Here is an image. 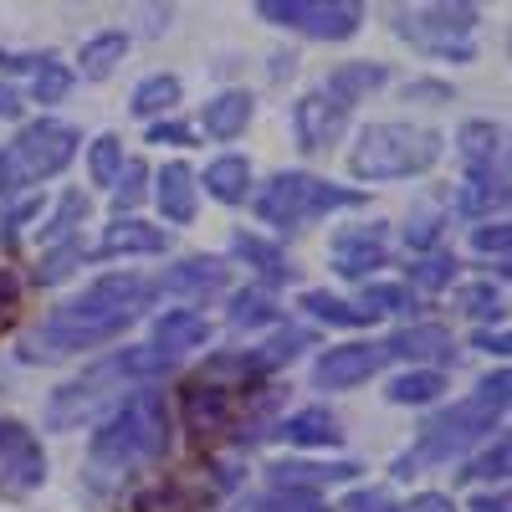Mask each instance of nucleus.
<instances>
[{
	"label": "nucleus",
	"mask_w": 512,
	"mask_h": 512,
	"mask_svg": "<svg viewBox=\"0 0 512 512\" xmlns=\"http://www.w3.org/2000/svg\"><path fill=\"white\" fill-rule=\"evenodd\" d=\"M154 297V282L139 272H108L98 277L82 297L62 303L57 313H47L21 344V359L47 364V359H67L77 349H98L108 338H118L128 323L144 313V303Z\"/></svg>",
	"instance_id": "obj_1"
},
{
	"label": "nucleus",
	"mask_w": 512,
	"mask_h": 512,
	"mask_svg": "<svg viewBox=\"0 0 512 512\" xmlns=\"http://www.w3.org/2000/svg\"><path fill=\"white\" fill-rule=\"evenodd\" d=\"M169 369H175V359L159 354L154 344L118 349V354H108L103 364H93L88 374H77L72 384L52 390V400H47V425H52V431L88 425L98 410H113V405L128 395V384H134V390H144L149 379H164Z\"/></svg>",
	"instance_id": "obj_2"
},
{
	"label": "nucleus",
	"mask_w": 512,
	"mask_h": 512,
	"mask_svg": "<svg viewBox=\"0 0 512 512\" xmlns=\"http://www.w3.org/2000/svg\"><path fill=\"white\" fill-rule=\"evenodd\" d=\"M507 390H512V379H507V369H497L466 400H456L451 410L431 415V420L420 425V441L395 461V477H415L420 466H446L451 456H461L472 441H482L492 425H502V415H507Z\"/></svg>",
	"instance_id": "obj_3"
},
{
	"label": "nucleus",
	"mask_w": 512,
	"mask_h": 512,
	"mask_svg": "<svg viewBox=\"0 0 512 512\" xmlns=\"http://www.w3.org/2000/svg\"><path fill=\"white\" fill-rule=\"evenodd\" d=\"M169 451V405L164 390H128L93 431V472L98 477H118V472H134V466L154 461Z\"/></svg>",
	"instance_id": "obj_4"
},
{
	"label": "nucleus",
	"mask_w": 512,
	"mask_h": 512,
	"mask_svg": "<svg viewBox=\"0 0 512 512\" xmlns=\"http://www.w3.org/2000/svg\"><path fill=\"white\" fill-rule=\"evenodd\" d=\"M446 139L436 128H420V123H369L354 154H349V169L354 180H369V185H384V180H410V175H425L436 159H441Z\"/></svg>",
	"instance_id": "obj_5"
},
{
	"label": "nucleus",
	"mask_w": 512,
	"mask_h": 512,
	"mask_svg": "<svg viewBox=\"0 0 512 512\" xmlns=\"http://www.w3.org/2000/svg\"><path fill=\"white\" fill-rule=\"evenodd\" d=\"M77 144H82V134L62 118L26 123L21 134L0 149V200H11V195H21L41 180L62 175V169L72 164V154H77Z\"/></svg>",
	"instance_id": "obj_6"
},
{
	"label": "nucleus",
	"mask_w": 512,
	"mask_h": 512,
	"mask_svg": "<svg viewBox=\"0 0 512 512\" xmlns=\"http://www.w3.org/2000/svg\"><path fill=\"white\" fill-rule=\"evenodd\" d=\"M359 200H364L359 190H338L318 175H303V169H282V175H272L262 190H256V216H262L267 226H277V231H292L303 221L328 216V210H354Z\"/></svg>",
	"instance_id": "obj_7"
},
{
	"label": "nucleus",
	"mask_w": 512,
	"mask_h": 512,
	"mask_svg": "<svg viewBox=\"0 0 512 512\" xmlns=\"http://www.w3.org/2000/svg\"><path fill=\"white\" fill-rule=\"evenodd\" d=\"M472 31H477V6H420L395 16L400 41L451 62H472Z\"/></svg>",
	"instance_id": "obj_8"
},
{
	"label": "nucleus",
	"mask_w": 512,
	"mask_h": 512,
	"mask_svg": "<svg viewBox=\"0 0 512 512\" xmlns=\"http://www.w3.org/2000/svg\"><path fill=\"white\" fill-rule=\"evenodd\" d=\"M256 16L272 26H292L313 41H349L364 26V6L354 0H262Z\"/></svg>",
	"instance_id": "obj_9"
},
{
	"label": "nucleus",
	"mask_w": 512,
	"mask_h": 512,
	"mask_svg": "<svg viewBox=\"0 0 512 512\" xmlns=\"http://www.w3.org/2000/svg\"><path fill=\"white\" fill-rule=\"evenodd\" d=\"M47 482V451L21 420H0V492L26 497Z\"/></svg>",
	"instance_id": "obj_10"
},
{
	"label": "nucleus",
	"mask_w": 512,
	"mask_h": 512,
	"mask_svg": "<svg viewBox=\"0 0 512 512\" xmlns=\"http://www.w3.org/2000/svg\"><path fill=\"white\" fill-rule=\"evenodd\" d=\"M292 128H297V144H303V149H328V144H338V134L349 128V108L338 103L333 93L313 88V93L297 98Z\"/></svg>",
	"instance_id": "obj_11"
},
{
	"label": "nucleus",
	"mask_w": 512,
	"mask_h": 512,
	"mask_svg": "<svg viewBox=\"0 0 512 512\" xmlns=\"http://www.w3.org/2000/svg\"><path fill=\"white\" fill-rule=\"evenodd\" d=\"M379 369H384V344H338L318 359L313 379L323 390H354V384L374 379Z\"/></svg>",
	"instance_id": "obj_12"
},
{
	"label": "nucleus",
	"mask_w": 512,
	"mask_h": 512,
	"mask_svg": "<svg viewBox=\"0 0 512 512\" xmlns=\"http://www.w3.org/2000/svg\"><path fill=\"white\" fill-rule=\"evenodd\" d=\"M226 282H231V267L221 262V256H185L180 267H169L159 277V292L185 297V303H205V297L226 292Z\"/></svg>",
	"instance_id": "obj_13"
},
{
	"label": "nucleus",
	"mask_w": 512,
	"mask_h": 512,
	"mask_svg": "<svg viewBox=\"0 0 512 512\" xmlns=\"http://www.w3.org/2000/svg\"><path fill=\"white\" fill-rule=\"evenodd\" d=\"M180 415H185L190 431L205 441V436H216V431H226V425H231V415H236V395L226 390V384L195 379V384H185V395H180Z\"/></svg>",
	"instance_id": "obj_14"
},
{
	"label": "nucleus",
	"mask_w": 512,
	"mask_h": 512,
	"mask_svg": "<svg viewBox=\"0 0 512 512\" xmlns=\"http://www.w3.org/2000/svg\"><path fill=\"white\" fill-rule=\"evenodd\" d=\"M384 256H390L384 226H349L333 236V272L338 277H369L374 267H384Z\"/></svg>",
	"instance_id": "obj_15"
},
{
	"label": "nucleus",
	"mask_w": 512,
	"mask_h": 512,
	"mask_svg": "<svg viewBox=\"0 0 512 512\" xmlns=\"http://www.w3.org/2000/svg\"><path fill=\"white\" fill-rule=\"evenodd\" d=\"M507 205V159H492V164H472L466 180L456 190V210L461 216H492V210Z\"/></svg>",
	"instance_id": "obj_16"
},
{
	"label": "nucleus",
	"mask_w": 512,
	"mask_h": 512,
	"mask_svg": "<svg viewBox=\"0 0 512 512\" xmlns=\"http://www.w3.org/2000/svg\"><path fill=\"white\" fill-rule=\"evenodd\" d=\"M149 344L159 354H169V359H180V354L210 344V318L195 313V308H169V313L154 318V338H149Z\"/></svg>",
	"instance_id": "obj_17"
},
{
	"label": "nucleus",
	"mask_w": 512,
	"mask_h": 512,
	"mask_svg": "<svg viewBox=\"0 0 512 512\" xmlns=\"http://www.w3.org/2000/svg\"><path fill=\"white\" fill-rule=\"evenodd\" d=\"M451 333L441 323H410L400 328L395 338H384V359H410V364H436V359H451Z\"/></svg>",
	"instance_id": "obj_18"
},
{
	"label": "nucleus",
	"mask_w": 512,
	"mask_h": 512,
	"mask_svg": "<svg viewBox=\"0 0 512 512\" xmlns=\"http://www.w3.org/2000/svg\"><path fill=\"white\" fill-rule=\"evenodd\" d=\"M154 251H164V231L149 221H134V216H118L103 231V241L93 246L98 262H113V256H154Z\"/></svg>",
	"instance_id": "obj_19"
},
{
	"label": "nucleus",
	"mask_w": 512,
	"mask_h": 512,
	"mask_svg": "<svg viewBox=\"0 0 512 512\" xmlns=\"http://www.w3.org/2000/svg\"><path fill=\"white\" fill-rule=\"evenodd\" d=\"M154 200L164 210V221L169 226H190L195 221V169L190 164H164L159 169V180H154Z\"/></svg>",
	"instance_id": "obj_20"
},
{
	"label": "nucleus",
	"mask_w": 512,
	"mask_h": 512,
	"mask_svg": "<svg viewBox=\"0 0 512 512\" xmlns=\"http://www.w3.org/2000/svg\"><path fill=\"white\" fill-rule=\"evenodd\" d=\"M354 472H359L354 461H328V466H318V461H277L272 487L277 492H318V487H333V482H349Z\"/></svg>",
	"instance_id": "obj_21"
},
{
	"label": "nucleus",
	"mask_w": 512,
	"mask_h": 512,
	"mask_svg": "<svg viewBox=\"0 0 512 512\" xmlns=\"http://www.w3.org/2000/svg\"><path fill=\"white\" fill-rule=\"evenodd\" d=\"M277 436L287 441V446H303V451H318V446H338V420L328 415V410H297V415H287L282 425H277Z\"/></svg>",
	"instance_id": "obj_22"
},
{
	"label": "nucleus",
	"mask_w": 512,
	"mask_h": 512,
	"mask_svg": "<svg viewBox=\"0 0 512 512\" xmlns=\"http://www.w3.org/2000/svg\"><path fill=\"white\" fill-rule=\"evenodd\" d=\"M384 82H390V72H384L379 62H344V67L323 82V93H333L344 108H354L359 98H369L374 88H384Z\"/></svg>",
	"instance_id": "obj_23"
},
{
	"label": "nucleus",
	"mask_w": 512,
	"mask_h": 512,
	"mask_svg": "<svg viewBox=\"0 0 512 512\" xmlns=\"http://www.w3.org/2000/svg\"><path fill=\"white\" fill-rule=\"evenodd\" d=\"M246 123H251V93H221L200 113V128L210 139H236V134H246Z\"/></svg>",
	"instance_id": "obj_24"
},
{
	"label": "nucleus",
	"mask_w": 512,
	"mask_h": 512,
	"mask_svg": "<svg viewBox=\"0 0 512 512\" xmlns=\"http://www.w3.org/2000/svg\"><path fill=\"white\" fill-rule=\"evenodd\" d=\"M246 190H251V164L241 154H221L205 169V195H216L221 205H241Z\"/></svg>",
	"instance_id": "obj_25"
},
{
	"label": "nucleus",
	"mask_w": 512,
	"mask_h": 512,
	"mask_svg": "<svg viewBox=\"0 0 512 512\" xmlns=\"http://www.w3.org/2000/svg\"><path fill=\"white\" fill-rule=\"evenodd\" d=\"M313 344V338H308V328H277L272 338H267V344L262 349H251L241 364L251 369V374H267V369H282V364H292L297 354H303Z\"/></svg>",
	"instance_id": "obj_26"
},
{
	"label": "nucleus",
	"mask_w": 512,
	"mask_h": 512,
	"mask_svg": "<svg viewBox=\"0 0 512 512\" xmlns=\"http://www.w3.org/2000/svg\"><path fill=\"white\" fill-rule=\"evenodd\" d=\"M16 67L31 72V98L36 103H62L72 93V72L57 57H16Z\"/></svg>",
	"instance_id": "obj_27"
},
{
	"label": "nucleus",
	"mask_w": 512,
	"mask_h": 512,
	"mask_svg": "<svg viewBox=\"0 0 512 512\" xmlns=\"http://www.w3.org/2000/svg\"><path fill=\"white\" fill-rule=\"evenodd\" d=\"M318 323H333V328H364V323H374V313L369 308H359V303H344V297H333V292H323V287H313V292H303L297 297Z\"/></svg>",
	"instance_id": "obj_28"
},
{
	"label": "nucleus",
	"mask_w": 512,
	"mask_h": 512,
	"mask_svg": "<svg viewBox=\"0 0 512 512\" xmlns=\"http://www.w3.org/2000/svg\"><path fill=\"white\" fill-rule=\"evenodd\" d=\"M456 149L466 154V169H472V164H492V159H507V154H502V128H497V123H487V118L461 123Z\"/></svg>",
	"instance_id": "obj_29"
},
{
	"label": "nucleus",
	"mask_w": 512,
	"mask_h": 512,
	"mask_svg": "<svg viewBox=\"0 0 512 512\" xmlns=\"http://www.w3.org/2000/svg\"><path fill=\"white\" fill-rule=\"evenodd\" d=\"M123 52H128V36H123V31H103V36H93V41H82V77L103 82V77L123 62Z\"/></svg>",
	"instance_id": "obj_30"
},
{
	"label": "nucleus",
	"mask_w": 512,
	"mask_h": 512,
	"mask_svg": "<svg viewBox=\"0 0 512 512\" xmlns=\"http://www.w3.org/2000/svg\"><path fill=\"white\" fill-rule=\"evenodd\" d=\"M446 390V374L441 369H405L400 379H390V400L395 405H431Z\"/></svg>",
	"instance_id": "obj_31"
},
{
	"label": "nucleus",
	"mask_w": 512,
	"mask_h": 512,
	"mask_svg": "<svg viewBox=\"0 0 512 512\" xmlns=\"http://www.w3.org/2000/svg\"><path fill=\"white\" fill-rule=\"evenodd\" d=\"M180 103V77H169V72H154V77H144L139 88H134V108L139 118H159V113H169Z\"/></svg>",
	"instance_id": "obj_32"
},
{
	"label": "nucleus",
	"mask_w": 512,
	"mask_h": 512,
	"mask_svg": "<svg viewBox=\"0 0 512 512\" xmlns=\"http://www.w3.org/2000/svg\"><path fill=\"white\" fill-rule=\"evenodd\" d=\"M456 267H461V262H456L451 251H431V256H420V262H410V282H405V287H410V292H415V287H420V292H446V287L456 282Z\"/></svg>",
	"instance_id": "obj_33"
},
{
	"label": "nucleus",
	"mask_w": 512,
	"mask_h": 512,
	"mask_svg": "<svg viewBox=\"0 0 512 512\" xmlns=\"http://www.w3.org/2000/svg\"><path fill=\"white\" fill-rule=\"evenodd\" d=\"M359 308H369L374 318L379 313H415V292L405 287V282H364V303Z\"/></svg>",
	"instance_id": "obj_34"
},
{
	"label": "nucleus",
	"mask_w": 512,
	"mask_h": 512,
	"mask_svg": "<svg viewBox=\"0 0 512 512\" xmlns=\"http://www.w3.org/2000/svg\"><path fill=\"white\" fill-rule=\"evenodd\" d=\"M231 328H262V323H277V308H272V297L262 287H246L231 297Z\"/></svg>",
	"instance_id": "obj_35"
},
{
	"label": "nucleus",
	"mask_w": 512,
	"mask_h": 512,
	"mask_svg": "<svg viewBox=\"0 0 512 512\" xmlns=\"http://www.w3.org/2000/svg\"><path fill=\"white\" fill-rule=\"evenodd\" d=\"M236 256L256 262V272H262L267 282H287V277H292V267L282 262V251H277V246H267L262 236H246V231H241V236H236Z\"/></svg>",
	"instance_id": "obj_36"
},
{
	"label": "nucleus",
	"mask_w": 512,
	"mask_h": 512,
	"mask_svg": "<svg viewBox=\"0 0 512 512\" xmlns=\"http://www.w3.org/2000/svg\"><path fill=\"white\" fill-rule=\"evenodd\" d=\"M144 180H149V169H144L139 159H123L118 180H113V210H118V216H123V210H134V205L144 200Z\"/></svg>",
	"instance_id": "obj_37"
},
{
	"label": "nucleus",
	"mask_w": 512,
	"mask_h": 512,
	"mask_svg": "<svg viewBox=\"0 0 512 512\" xmlns=\"http://www.w3.org/2000/svg\"><path fill=\"white\" fill-rule=\"evenodd\" d=\"M88 169H93V180H98V185H113V180H118V169H123V139H118V134L93 139Z\"/></svg>",
	"instance_id": "obj_38"
},
{
	"label": "nucleus",
	"mask_w": 512,
	"mask_h": 512,
	"mask_svg": "<svg viewBox=\"0 0 512 512\" xmlns=\"http://www.w3.org/2000/svg\"><path fill=\"white\" fill-rule=\"evenodd\" d=\"M507 461H512V446L497 436V441H492V446L472 461V466H466L461 477H472V482H502V477H507Z\"/></svg>",
	"instance_id": "obj_39"
},
{
	"label": "nucleus",
	"mask_w": 512,
	"mask_h": 512,
	"mask_svg": "<svg viewBox=\"0 0 512 512\" xmlns=\"http://www.w3.org/2000/svg\"><path fill=\"white\" fill-rule=\"evenodd\" d=\"M461 308L472 313V318H502V287H492V282L461 287Z\"/></svg>",
	"instance_id": "obj_40"
},
{
	"label": "nucleus",
	"mask_w": 512,
	"mask_h": 512,
	"mask_svg": "<svg viewBox=\"0 0 512 512\" xmlns=\"http://www.w3.org/2000/svg\"><path fill=\"white\" fill-rule=\"evenodd\" d=\"M82 221H88V195H67L62 200V210H57V216H52V231H47V241H72V231L82 226Z\"/></svg>",
	"instance_id": "obj_41"
},
{
	"label": "nucleus",
	"mask_w": 512,
	"mask_h": 512,
	"mask_svg": "<svg viewBox=\"0 0 512 512\" xmlns=\"http://www.w3.org/2000/svg\"><path fill=\"white\" fill-rule=\"evenodd\" d=\"M262 512H328V502L318 492H277L272 487V497L262 502Z\"/></svg>",
	"instance_id": "obj_42"
},
{
	"label": "nucleus",
	"mask_w": 512,
	"mask_h": 512,
	"mask_svg": "<svg viewBox=\"0 0 512 512\" xmlns=\"http://www.w3.org/2000/svg\"><path fill=\"white\" fill-rule=\"evenodd\" d=\"M338 512H405L390 492H379V487H359V492H349L344 497V507Z\"/></svg>",
	"instance_id": "obj_43"
},
{
	"label": "nucleus",
	"mask_w": 512,
	"mask_h": 512,
	"mask_svg": "<svg viewBox=\"0 0 512 512\" xmlns=\"http://www.w3.org/2000/svg\"><path fill=\"white\" fill-rule=\"evenodd\" d=\"M72 262H82V246L77 241H67V246H57L47 262L36 267V282H62L67 272H72Z\"/></svg>",
	"instance_id": "obj_44"
},
{
	"label": "nucleus",
	"mask_w": 512,
	"mask_h": 512,
	"mask_svg": "<svg viewBox=\"0 0 512 512\" xmlns=\"http://www.w3.org/2000/svg\"><path fill=\"white\" fill-rule=\"evenodd\" d=\"M472 246H477L482 256H497V267H507V221L477 226V231H472Z\"/></svg>",
	"instance_id": "obj_45"
},
{
	"label": "nucleus",
	"mask_w": 512,
	"mask_h": 512,
	"mask_svg": "<svg viewBox=\"0 0 512 512\" xmlns=\"http://www.w3.org/2000/svg\"><path fill=\"white\" fill-rule=\"evenodd\" d=\"M436 236H441V221H436V216H415V221L405 226V241H410L415 251H425V246H436Z\"/></svg>",
	"instance_id": "obj_46"
},
{
	"label": "nucleus",
	"mask_w": 512,
	"mask_h": 512,
	"mask_svg": "<svg viewBox=\"0 0 512 512\" xmlns=\"http://www.w3.org/2000/svg\"><path fill=\"white\" fill-rule=\"evenodd\" d=\"M195 134H190V128L185 123H154L149 128V144H190Z\"/></svg>",
	"instance_id": "obj_47"
},
{
	"label": "nucleus",
	"mask_w": 512,
	"mask_h": 512,
	"mask_svg": "<svg viewBox=\"0 0 512 512\" xmlns=\"http://www.w3.org/2000/svg\"><path fill=\"white\" fill-rule=\"evenodd\" d=\"M16 297H21V282H16L11 272H0V323L11 318V308H16Z\"/></svg>",
	"instance_id": "obj_48"
},
{
	"label": "nucleus",
	"mask_w": 512,
	"mask_h": 512,
	"mask_svg": "<svg viewBox=\"0 0 512 512\" xmlns=\"http://www.w3.org/2000/svg\"><path fill=\"white\" fill-rule=\"evenodd\" d=\"M405 512H456V507H451V497H441V492H420Z\"/></svg>",
	"instance_id": "obj_49"
},
{
	"label": "nucleus",
	"mask_w": 512,
	"mask_h": 512,
	"mask_svg": "<svg viewBox=\"0 0 512 512\" xmlns=\"http://www.w3.org/2000/svg\"><path fill=\"white\" fill-rule=\"evenodd\" d=\"M472 512H512V502H507V492H482V497H472Z\"/></svg>",
	"instance_id": "obj_50"
},
{
	"label": "nucleus",
	"mask_w": 512,
	"mask_h": 512,
	"mask_svg": "<svg viewBox=\"0 0 512 512\" xmlns=\"http://www.w3.org/2000/svg\"><path fill=\"white\" fill-rule=\"evenodd\" d=\"M477 349H487V354H507V328H497V333L482 328V333H477Z\"/></svg>",
	"instance_id": "obj_51"
},
{
	"label": "nucleus",
	"mask_w": 512,
	"mask_h": 512,
	"mask_svg": "<svg viewBox=\"0 0 512 512\" xmlns=\"http://www.w3.org/2000/svg\"><path fill=\"white\" fill-rule=\"evenodd\" d=\"M36 210H41L36 200H26V205H16V210H11V221H6V236H16V231H21V226H26V221L36 216Z\"/></svg>",
	"instance_id": "obj_52"
},
{
	"label": "nucleus",
	"mask_w": 512,
	"mask_h": 512,
	"mask_svg": "<svg viewBox=\"0 0 512 512\" xmlns=\"http://www.w3.org/2000/svg\"><path fill=\"white\" fill-rule=\"evenodd\" d=\"M16 113H21V93L11 82H0V118H16Z\"/></svg>",
	"instance_id": "obj_53"
}]
</instances>
